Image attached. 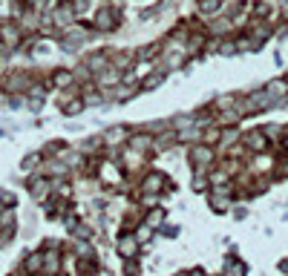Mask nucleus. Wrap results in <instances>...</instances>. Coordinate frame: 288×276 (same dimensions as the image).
Segmentation results:
<instances>
[{
	"label": "nucleus",
	"mask_w": 288,
	"mask_h": 276,
	"mask_svg": "<svg viewBox=\"0 0 288 276\" xmlns=\"http://www.w3.org/2000/svg\"><path fill=\"white\" fill-rule=\"evenodd\" d=\"M274 173H277V176H283V179L288 176V156H286V158H280V161H274Z\"/></svg>",
	"instance_id": "obj_25"
},
{
	"label": "nucleus",
	"mask_w": 288,
	"mask_h": 276,
	"mask_svg": "<svg viewBox=\"0 0 288 276\" xmlns=\"http://www.w3.org/2000/svg\"><path fill=\"white\" fill-rule=\"evenodd\" d=\"M193 190H196V193H207V190H210L207 170H196V176H193Z\"/></svg>",
	"instance_id": "obj_14"
},
{
	"label": "nucleus",
	"mask_w": 288,
	"mask_h": 276,
	"mask_svg": "<svg viewBox=\"0 0 288 276\" xmlns=\"http://www.w3.org/2000/svg\"><path fill=\"white\" fill-rule=\"evenodd\" d=\"M283 147H286V153H288V130H283Z\"/></svg>",
	"instance_id": "obj_28"
},
{
	"label": "nucleus",
	"mask_w": 288,
	"mask_h": 276,
	"mask_svg": "<svg viewBox=\"0 0 288 276\" xmlns=\"http://www.w3.org/2000/svg\"><path fill=\"white\" fill-rule=\"evenodd\" d=\"M234 29V20L231 17H222V20H216L213 26H210V35H228Z\"/></svg>",
	"instance_id": "obj_18"
},
{
	"label": "nucleus",
	"mask_w": 288,
	"mask_h": 276,
	"mask_svg": "<svg viewBox=\"0 0 288 276\" xmlns=\"http://www.w3.org/2000/svg\"><path fill=\"white\" fill-rule=\"evenodd\" d=\"M130 138V130L127 127H110V130L104 132V144H110V147H116V144H121V141H127Z\"/></svg>",
	"instance_id": "obj_10"
},
{
	"label": "nucleus",
	"mask_w": 288,
	"mask_h": 276,
	"mask_svg": "<svg viewBox=\"0 0 288 276\" xmlns=\"http://www.w3.org/2000/svg\"><path fill=\"white\" fill-rule=\"evenodd\" d=\"M41 268H43V253H32V256L26 259V265H23V271H29V274L41 271Z\"/></svg>",
	"instance_id": "obj_21"
},
{
	"label": "nucleus",
	"mask_w": 288,
	"mask_h": 276,
	"mask_svg": "<svg viewBox=\"0 0 288 276\" xmlns=\"http://www.w3.org/2000/svg\"><path fill=\"white\" fill-rule=\"evenodd\" d=\"M280 98H274L268 89H256V92H251V95L245 98V104H239V110L242 113H259V110H268V107H274Z\"/></svg>",
	"instance_id": "obj_1"
},
{
	"label": "nucleus",
	"mask_w": 288,
	"mask_h": 276,
	"mask_svg": "<svg viewBox=\"0 0 288 276\" xmlns=\"http://www.w3.org/2000/svg\"><path fill=\"white\" fill-rule=\"evenodd\" d=\"M98 173H101V179L107 181V184H113V187H121V179H124V176H121V170L119 167H116V164H101V167H98Z\"/></svg>",
	"instance_id": "obj_9"
},
{
	"label": "nucleus",
	"mask_w": 288,
	"mask_h": 276,
	"mask_svg": "<svg viewBox=\"0 0 288 276\" xmlns=\"http://www.w3.org/2000/svg\"><path fill=\"white\" fill-rule=\"evenodd\" d=\"M242 144L251 153H262V150H268V135H265V130H251L242 138Z\"/></svg>",
	"instance_id": "obj_5"
},
{
	"label": "nucleus",
	"mask_w": 288,
	"mask_h": 276,
	"mask_svg": "<svg viewBox=\"0 0 288 276\" xmlns=\"http://www.w3.org/2000/svg\"><path fill=\"white\" fill-rule=\"evenodd\" d=\"M0 40H3L6 46H17V43H20V29H17L15 23H3V26H0Z\"/></svg>",
	"instance_id": "obj_11"
},
{
	"label": "nucleus",
	"mask_w": 288,
	"mask_h": 276,
	"mask_svg": "<svg viewBox=\"0 0 288 276\" xmlns=\"http://www.w3.org/2000/svg\"><path fill=\"white\" fill-rule=\"evenodd\" d=\"M280 271H283V274H288V262H283V268H280Z\"/></svg>",
	"instance_id": "obj_29"
},
{
	"label": "nucleus",
	"mask_w": 288,
	"mask_h": 276,
	"mask_svg": "<svg viewBox=\"0 0 288 276\" xmlns=\"http://www.w3.org/2000/svg\"><path fill=\"white\" fill-rule=\"evenodd\" d=\"M222 271H225V274H245V265H242V262H228Z\"/></svg>",
	"instance_id": "obj_26"
},
{
	"label": "nucleus",
	"mask_w": 288,
	"mask_h": 276,
	"mask_svg": "<svg viewBox=\"0 0 288 276\" xmlns=\"http://www.w3.org/2000/svg\"><path fill=\"white\" fill-rule=\"evenodd\" d=\"M95 81H98V86L113 89V86H119V83L124 81V75H119V66H116V69H101V72L95 75Z\"/></svg>",
	"instance_id": "obj_8"
},
{
	"label": "nucleus",
	"mask_w": 288,
	"mask_h": 276,
	"mask_svg": "<svg viewBox=\"0 0 288 276\" xmlns=\"http://www.w3.org/2000/svg\"><path fill=\"white\" fill-rule=\"evenodd\" d=\"M138 247H141V244H138V239L127 233V236H121V239H119V256H124V259H136V256H138Z\"/></svg>",
	"instance_id": "obj_7"
},
{
	"label": "nucleus",
	"mask_w": 288,
	"mask_h": 276,
	"mask_svg": "<svg viewBox=\"0 0 288 276\" xmlns=\"http://www.w3.org/2000/svg\"><path fill=\"white\" fill-rule=\"evenodd\" d=\"M81 110H84V98H72V101L64 98V113L67 115H78Z\"/></svg>",
	"instance_id": "obj_17"
},
{
	"label": "nucleus",
	"mask_w": 288,
	"mask_h": 276,
	"mask_svg": "<svg viewBox=\"0 0 288 276\" xmlns=\"http://www.w3.org/2000/svg\"><path fill=\"white\" fill-rule=\"evenodd\" d=\"M190 161L196 164V170H210L216 164V150H213V144L199 141V144L190 150Z\"/></svg>",
	"instance_id": "obj_2"
},
{
	"label": "nucleus",
	"mask_w": 288,
	"mask_h": 276,
	"mask_svg": "<svg viewBox=\"0 0 288 276\" xmlns=\"http://www.w3.org/2000/svg\"><path fill=\"white\" fill-rule=\"evenodd\" d=\"M144 222H147V225H150L153 230H156V228H162V222H165V210H147Z\"/></svg>",
	"instance_id": "obj_20"
},
{
	"label": "nucleus",
	"mask_w": 288,
	"mask_h": 276,
	"mask_svg": "<svg viewBox=\"0 0 288 276\" xmlns=\"http://www.w3.org/2000/svg\"><path fill=\"white\" fill-rule=\"evenodd\" d=\"M265 89H268L274 98H280V95H286V92H288V83H286V81H271L268 86H265Z\"/></svg>",
	"instance_id": "obj_22"
},
{
	"label": "nucleus",
	"mask_w": 288,
	"mask_h": 276,
	"mask_svg": "<svg viewBox=\"0 0 288 276\" xmlns=\"http://www.w3.org/2000/svg\"><path fill=\"white\" fill-rule=\"evenodd\" d=\"M222 9V0H199V15H213Z\"/></svg>",
	"instance_id": "obj_19"
},
{
	"label": "nucleus",
	"mask_w": 288,
	"mask_h": 276,
	"mask_svg": "<svg viewBox=\"0 0 288 276\" xmlns=\"http://www.w3.org/2000/svg\"><path fill=\"white\" fill-rule=\"evenodd\" d=\"M248 35H251V38H256V40H259V43H262V40H265V38H268V35H271V26H268V23H265V20H262V17H256L254 23H251V26H248Z\"/></svg>",
	"instance_id": "obj_12"
},
{
	"label": "nucleus",
	"mask_w": 288,
	"mask_h": 276,
	"mask_svg": "<svg viewBox=\"0 0 288 276\" xmlns=\"http://www.w3.org/2000/svg\"><path fill=\"white\" fill-rule=\"evenodd\" d=\"M170 184H167V179L162 176V173H147L144 176V181H141V193H165Z\"/></svg>",
	"instance_id": "obj_4"
},
{
	"label": "nucleus",
	"mask_w": 288,
	"mask_h": 276,
	"mask_svg": "<svg viewBox=\"0 0 288 276\" xmlns=\"http://www.w3.org/2000/svg\"><path fill=\"white\" fill-rule=\"evenodd\" d=\"M162 78H165V72H156V75H144V89H153V86H159L162 83Z\"/></svg>",
	"instance_id": "obj_24"
},
{
	"label": "nucleus",
	"mask_w": 288,
	"mask_h": 276,
	"mask_svg": "<svg viewBox=\"0 0 288 276\" xmlns=\"http://www.w3.org/2000/svg\"><path fill=\"white\" fill-rule=\"evenodd\" d=\"M55 83H58V86H72V83H75V75L67 72V69H61V72L55 75Z\"/></svg>",
	"instance_id": "obj_23"
},
{
	"label": "nucleus",
	"mask_w": 288,
	"mask_h": 276,
	"mask_svg": "<svg viewBox=\"0 0 288 276\" xmlns=\"http://www.w3.org/2000/svg\"><path fill=\"white\" fill-rule=\"evenodd\" d=\"M274 161L268 156V150H262V153H254V161H251V170H254L256 176H265V173H274Z\"/></svg>",
	"instance_id": "obj_6"
},
{
	"label": "nucleus",
	"mask_w": 288,
	"mask_h": 276,
	"mask_svg": "<svg viewBox=\"0 0 288 276\" xmlns=\"http://www.w3.org/2000/svg\"><path fill=\"white\" fill-rule=\"evenodd\" d=\"M52 193V181L46 179H35L32 181V196L38 198V201H46V196Z\"/></svg>",
	"instance_id": "obj_13"
},
{
	"label": "nucleus",
	"mask_w": 288,
	"mask_h": 276,
	"mask_svg": "<svg viewBox=\"0 0 288 276\" xmlns=\"http://www.w3.org/2000/svg\"><path fill=\"white\" fill-rule=\"evenodd\" d=\"M75 256H78V259H95V253H92V247H89V242H84V239H81V236H78V242H75Z\"/></svg>",
	"instance_id": "obj_15"
},
{
	"label": "nucleus",
	"mask_w": 288,
	"mask_h": 276,
	"mask_svg": "<svg viewBox=\"0 0 288 276\" xmlns=\"http://www.w3.org/2000/svg\"><path fill=\"white\" fill-rule=\"evenodd\" d=\"M216 46H219V52H222V55H234V52H237V43H231V40H225V43L219 40Z\"/></svg>",
	"instance_id": "obj_27"
},
{
	"label": "nucleus",
	"mask_w": 288,
	"mask_h": 276,
	"mask_svg": "<svg viewBox=\"0 0 288 276\" xmlns=\"http://www.w3.org/2000/svg\"><path fill=\"white\" fill-rule=\"evenodd\" d=\"M95 26H98L101 32H113V29L119 26V12H116L113 6H101L98 15H95Z\"/></svg>",
	"instance_id": "obj_3"
},
{
	"label": "nucleus",
	"mask_w": 288,
	"mask_h": 276,
	"mask_svg": "<svg viewBox=\"0 0 288 276\" xmlns=\"http://www.w3.org/2000/svg\"><path fill=\"white\" fill-rule=\"evenodd\" d=\"M130 147H136V150H144V153H150L153 150V138L150 135H133V138H127Z\"/></svg>",
	"instance_id": "obj_16"
}]
</instances>
